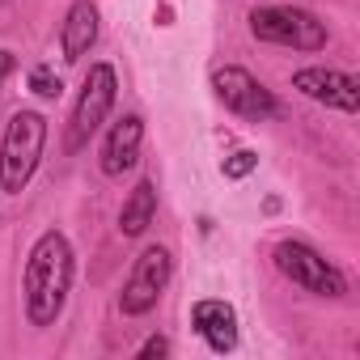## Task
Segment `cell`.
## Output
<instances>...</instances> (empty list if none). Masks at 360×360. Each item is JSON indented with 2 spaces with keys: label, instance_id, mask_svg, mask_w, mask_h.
<instances>
[{
  "label": "cell",
  "instance_id": "obj_14",
  "mask_svg": "<svg viewBox=\"0 0 360 360\" xmlns=\"http://www.w3.org/2000/svg\"><path fill=\"white\" fill-rule=\"evenodd\" d=\"M255 165H259V153H250V148H238V153H229V157H225L221 174H225V178H233V183H238V178H246V174H250Z\"/></svg>",
  "mask_w": 360,
  "mask_h": 360
},
{
  "label": "cell",
  "instance_id": "obj_2",
  "mask_svg": "<svg viewBox=\"0 0 360 360\" xmlns=\"http://www.w3.org/2000/svg\"><path fill=\"white\" fill-rule=\"evenodd\" d=\"M43 144H47V119L39 110H18L5 123V136H0V191L5 195H22L30 187L43 161Z\"/></svg>",
  "mask_w": 360,
  "mask_h": 360
},
{
  "label": "cell",
  "instance_id": "obj_1",
  "mask_svg": "<svg viewBox=\"0 0 360 360\" xmlns=\"http://www.w3.org/2000/svg\"><path fill=\"white\" fill-rule=\"evenodd\" d=\"M72 276H77V255L72 242L60 229H47L26 259V276H22V292H26V318L30 326H56V318L68 305L72 292Z\"/></svg>",
  "mask_w": 360,
  "mask_h": 360
},
{
  "label": "cell",
  "instance_id": "obj_11",
  "mask_svg": "<svg viewBox=\"0 0 360 360\" xmlns=\"http://www.w3.org/2000/svg\"><path fill=\"white\" fill-rule=\"evenodd\" d=\"M98 5L94 0H72V9L64 18V30H60V51L68 64H77L81 56H89V47L98 43Z\"/></svg>",
  "mask_w": 360,
  "mask_h": 360
},
{
  "label": "cell",
  "instance_id": "obj_15",
  "mask_svg": "<svg viewBox=\"0 0 360 360\" xmlns=\"http://www.w3.org/2000/svg\"><path fill=\"white\" fill-rule=\"evenodd\" d=\"M136 356H140V360H153V356H169V339L153 335V339H144V347H140Z\"/></svg>",
  "mask_w": 360,
  "mask_h": 360
},
{
  "label": "cell",
  "instance_id": "obj_8",
  "mask_svg": "<svg viewBox=\"0 0 360 360\" xmlns=\"http://www.w3.org/2000/svg\"><path fill=\"white\" fill-rule=\"evenodd\" d=\"M292 89H301L305 98L335 106L343 115L360 110V81L352 72H339V68H301V72H292Z\"/></svg>",
  "mask_w": 360,
  "mask_h": 360
},
{
  "label": "cell",
  "instance_id": "obj_13",
  "mask_svg": "<svg viewBox=\"0 0 360 360\" xmlns=\"http://www.w3.org/2000/svg\"><path fill=\"white\" fill-rule=\"evenodd\" d=\"M30 89H34L39 98H47V102H56V98L64 94V81L56 77V68H47V64H39V68L30 72Z\"/></svg>",
  "mask_w": 360,
  "mask_h": 360
},
{
  "label": "cell",
  "instance_id": "obj_7",
  "mask_svg": "<svg viewBox=\"0 0 360 360\" xmlns=\"http://www.w3.org/2000/svg\"><path fill=\"white\" fill-rule=\"evenodd\" d=\"M212 89H217V98L225 102V110H233V115H242V119H250V123H267V119L280 115L276 94H271L259 77H250L246 68H238V64L217 68V72H212Z\"/></svg>",
  "mask_w": 360,
  "mask_h": 360
},
{
  "label": "cell",
  "instance_id": "obj_12",
  "mask_svg": "<svg viewBox=\"0 0 360 360\" xmlns=\"http://www.w3.org/2000/svg\"><path fill=\"white\" fill-rule=\"evenodd\" d=\"M157 217V187L153 178H140V183L131 187V195L123 200V212H119V233L123 238H140Z\"/></svg>",
  "mask_w": 360,
  "mask_h": 360
},
{
  "label": "cell",
  "instance_id": "obj_5",
  "mask_svg": "<svg viewBox=\"0 0 360 360\" xmlns=\"http://www.w3.org/2000/svg\"><path fill=\"white\" fill-rule=\"evenodd\" d=\"M119 98V77L110 64H89L85 72V85H81V98L72 106V127H68V148H85L89 136L106 123L110 106Z\"/></svg>",
  "mask_w": 360,
  "mask_h": 360
},
{
  "label": "cell",
  "instance_id": "obj_3",
  "mask_svg": "<svg viewBox=\"0 0 360 360\" xmlns=\"http://www.w3.org/2000/svg\"><path fill=\"white\" fill-rule=\"evenodd\" d=\"M250 34L276 47H292V51H322L326 47V22H318L309 9H292V5H267L255 9L250 18Z\"/></svg>",
  "mask_w": 360,
  "mask_h": 360
},
{
  "label": "cell",
  "instance_id": "obj_6",
  "mask_svg": "<svg viewBox=\"0 0 360 360\" xmlns=\"http://www.w3.org/2000/svg\"><path fill=\"white\" fill-rule=\"evenodd\" d=\"M169 276H174V259H169V250H165V246H144V250H140V259L131 263L127 280H123L119 309H123L127 318L148 314V309L161 301V292H165Z\"/></svg>",
  "mask_w": 360,
  "mask_h": 360
},
{
  "label": "cell",
  "instance_id": "obj_16",
  "mask_svg": "<svg viewBox=\"0 0 360 360\" xmlns=\"http://www.w3.org/2000/svg\"><path fill=\"white\" fill-rule=\"evenodd\" d=\"M9 68H13V56H9V51H0V85H5V77H9Z\"/></svg>",
  "mask_w": 360,
  "mask_h": 360
},
{
  "label": "cell",
  "instance_id": "obj_4",
  "mask_svg": "<svg viewBox=\"0 0 360 360\" xmlns=\"http://www.w3.org/2000/svg\"><path fill=\"white\" fill-rule=\"evenodd\" d=\"M271 259H276L280 276H288L297 288H305V292H314V297H347L343 271H339L330 259H322L309 242H280V246L271 250Z\"/></svg>",
  "mask_w": 360,
  "mask_h": 360
},
{
  "label": "cell",
  "instance_id": "obj_10",
  "mask_svg": "<svg viewBox=\"0 0 360 360\" xmlns=\"http://www.w3.org/2000/svg\"><path fill=\"white\" fill-rule=\"evenodd\" d=\"M140 144H144V119H140V115H123V119L106 131V144H102V174H106V178L127 174V169L140 161Z\"/></svg>",
  "mask_w": 360,
  "mask_h": 360
},
{
  "label": "cell",
  "instance_id": "obj_9",
  "mask_svg": "<svg viewBox=\"0 0 360 360\" xmlns=\"http://www.w3.org/2000/svg\"><path fill=\"white\" fill-rule=\"evenodd\" d=\"M191 326H195V335H200L217 356H225V352L238 347V314H233L229 301H217V297L195 301V309H191Z\"/></svg>",
  "mask_w": 360,
  "mask_h": 360
}]
</instances>
